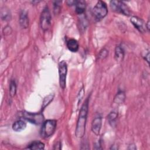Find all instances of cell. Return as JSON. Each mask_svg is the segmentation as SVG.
I'll list each match as a JSON object with an SVG mask.
<instances>
[{"label": "cell", "mask_w": 150, "mask_h": 150, "mask_svg": "<svg viewBox=\"0 0 150 150\" xmlns=\"http://www.w3.org/2000/svg\"><path fill=\"white\" fill-rule=\"evenodd\" d=\"M67 47L69 50L72 52H76L79 50V43L77 41L74 39L69 40L67 42Z\"/></svg>", "instance_id": "4fadbf2b"}, {"label": "cell", "mask_w": 150, "mask_h": 150, "mask_svg": "<svg viewBox=\"0 0 150 150\" xmlns=\"http://www.w3.org/2000/svg\"><path fill=\"white\" fill-rule=\"evenodd\" d=\"M131 22L134 26V27L141 33L145 32V26L143 21L137 16H132L130 19Z\"/></svg>", "instance_id": "ba28073f"}, {"label": "cell", "mask_w": 150, "mask_h": 150, "mask_svg": "<svg viewBox=\"0 0 150 150\" xmlns=\"http://www.w3.org/2000/svg\"><path fill=\"white\" fill-rule=\"evenodd\" d=\"M75 6H76V12L77 14H83L86 9V2L83 0L80 1H76L75 3Z\"/></svg>", "instance_id": "8fae6325"}, {"label": "cell", "mask_w": 150, "mask_h": 150, "mask_svg": "<svg viewBox=\"0 0 150 150\" xmlns=\"http://www.w3.org/2000/svg\"><path fill=\"white\" fill-rule=\"evenodd\" d=\"M93 12L96 21H99L103 19L108 13L106 4L102 1H98L93 8Z\"/></svg>", "instance_id": "3957f363"}, {"label": "cell", "mask_w": 150, "mask_h": 150, "mask_svg": "<svg viewBox=\"0 0 150 150\" xmlns=\"http://www.w3.org/2000/svg\"><path fill=\"white\" fill-rule=\"evenodd\" d=\"M19 23L22 28L26 29L29 25V19L26 12L25 11H21L19 15Z\"/></svg>", "instance_id": "30bf717a"}, {"label": "cell", "mask_w": 150, "mask_h": 150, "mask_svg": "<svg viewBox=\"0 0 150 150\" xmlns=\"http://www.w3.org/2000/svg\"><path fill=\"white\" fill-rule=\"evenodd\" d=\"M1 18L2 20H5V21H9L11 19V13L8 9H6V8L2 9Z\"/></svg>", "instance_id": "e0dca14e"}, {"label": "cell", "mask_w": 150, "mask_h": 150, "mask_svg": "<svg viewBox=\"0 0 150 150\" xmlns=\"http://www.w3.org/2000/svg\"><path fill=\"white\" fill-rule=\"evenodd\" d=\"M51 23V15L47 6H45L43 9L40 18V24L42 30H47Z\"/></svg>", "instance_id": "5b68a950"}, {"label": "cell", "mask_w": 150, "mask_h": 150, "mask_svg": "<svg viewBox=\"0 0 150 150\" xmlns=\"http://www.w3.org/2000/svg\"><path fill=\"white\" fill-rule=\"evenodd\" d=\"M102 124V118L101 116L95 117L91 122V130L93 132L98 135L100 133Z\"/></svg>", "instance_id": "9c48e42d"}, {"label": "cell", "mask_w": 150, "mask_h": 150, "mask_svg": "<svg viewBox=\"0 0 150 150\" xmlns=\"http://www.w3.org/2000/svg\"><path fill=\"white\" fill-rule=\"evenodd\" d=\"M67 72V63L64 61H62L59 64V84L62 89H64L66 83V75Z\"/></svg>", "instance_id": "52a82bcc"}, {"label": "cell", "mask_w": 150, "mask_h": 150, "mask_svg": "<svg viewBox=\"0 0 150 150\" xmlns=\"http://www.w3.org/2000/svg\"><path fill=\"white\" fill-rule=\"evenodd\" d=\"M149 21H148V22H147V23L146 24V28H147V29H148V30H149Z\"/></svg>", "instance_id": "d4e9b609"}, {"label": "cell", "mask_w": 150, "mask_h": 150, "mask_svg": "<svg viewBox=\"0 0 150 150\" xmlns=\"http://www.w3.org/2000/svg\"><path fill=\"white\" fill-rule=\"evenodd\" d=\"M26 123L23 120H18L15 122L12 125V129L16 132H19L25 129Z\"/></svg>", "instance_id": "7c38bea8"}, {"label": "cell", "mask_w": 150, "mask_h": 150, "mask_svg": "<svg viewBox=\"0 0 150 150\" xmlns=\"http://www.w3.org/2000/svg\"><path fill=\"white\" fill-rule=\"evenodd\" d=\"M145 60L147 62V63L149 64V51L147 52L146 54H145Z\"/></svg>", "instance_id": "cb8c5ba5"}, {"label": "cell", "mask_w": 150, "mask_h": 150, "mask_svg": "<svg viewBox=\"0 0 150 150\" xmlns=\"http://www.w3.org/2000/svg\"><path fill=\"white\" fill-rule=\"evenodd\" d=\"M57 125V121L54 120H47L42 123L40 130V135L43 138H46L53 135Z\"/></svg>", "instance_id": "7a4b0ae2"}, {"label": "cell", "mask_w": 150, "mask_h": 150, "mask_svg": "<svg viewBox=\"0 0 150 150\" xmlns=\"http://www.w3.org/2000/svg\"><path fill=\"white\" fill-rule=\"evenodd\" d=\"M16 92V85L15 81L13 80H12L10 83V86H9V94L11 97H13Z\"/></svg>", "instance_id": "ac0fdd59"}, {"label": "cell", "mask_w": 150, "mask_h": 150, "mask_svg": "<svg viewBox=\"0 0 150 150\" xmlns=\"http://www.w3.org/2000/svg\"><path fill=\"white\" fill-rule=\"evenodd\" d=\"M22 118L34 124H40L43 122L44 117L42 113H32L27 111L22 112Z\"/></svg>", "instance_id": "277c9868"}, {"label": "cell", "mask_w": 150, "mask_h": 150, "mask_svg": "<svg viewBox=\"0 0 150 150\" xmlns=\"http://www.w3.org/2000/svg\"><path fill=\"white\" fill-rule=\"evenodd\" d=\"M45 148V144L40 141H34L31 143L26 149H43Z\"/></svg>", "instance_id": "9a60e30c"}, {"label": "cell", "mask_w": 150, "mask_h": 150, "mask_svg": "<svg viewBox=\"0 0 150 150\" xmlns=\"http://www.w3.org/2000/svg\"><path fill=\"white\" fill-rule=\"evenodd\" d=\"M3 32L4 35H9L12 32V29L9 26H6L4 28V30H3Z\"/></svg>", "instance_id": "603a6c76"}, {"label": "cell", "mask_w": 150, "mask_h": 150, "mask_svg": "<svg viewBox=\"0 0 150 150\" xmlns=\"http://www.w3.org/2000/svg\"><path fill=\"white\" fill-rule=\"evenodd\" d=\"M125 96L123 91H119L114 98V102L117 104H122L124 101Z\"/></svg>", "instance_id": "2e32d148"}, {"label": "cell", "mask_w": 150, "mask_h": 150, "mask_svg": "<svg viewBox=\"0 0 150 150\" xmlns=\"http://www.w3.org/2000/svg\"><path fill=\"white\" fill-rule=\"evenodd\" d=\"M117 116H118V114L115 112H111L109 114V115H108V120L109 123L112 126H113L115 122V121H116V119L117 118Z\"/></svg>", "instance_id": "d6986e66"}, {"label": "cell", "mask_w": 150, "mask_h": 150, "mask_svg": "<svg viewBox=\"0 0 150 150\" xmlns=\"http://www.w3.org/2000/svg\"><path fill=\"white\" fill-rule=\"evenodd\" d=\"M88 101L89 98L88 97L82 105L80 110L75 132L76 135L78 138H82L85 134L86 124L88 111Z\"/></svg>", "instance_id": "6da1fadb"}, {"label": "cell", "mask_w": 150, "mask_h": 150, "mask_svg": "<svg viewBox=\"0 0 150 150\" xmlns=\"http://www.w3.org/2000/svg\"><path fill=\"white\" fill-rule=\"evenodd\" d=\"M108 52L107 50H106L105 49H103V50H101L98 54V58L99 59H104L107 57V56L108 55Z\"/></svg>", "instance_id": "7402d4cb"}, {"label": "cell", "mask_w": 150, "mask_h": 150, "mask_svg": "<svg viewBox=\"0 0 150 150\" xmlns=\"http://www.w3.org/2000/svg\"><path fill=\"white\" fill-rule=\"evenodd\" d=\"M53 97H54L53 95L50 94L45 98L43 102V105H42V109H44L46 107V105H47L51 102V101H52Z\"/></svg>", "instance_id": "ffe728a7"}, {"label": "cell", "mask_w": 150, "mask_h": 150, "mask_svg": "<svg viewBox=\"0 0 150 150\" xmlns=\"http://www.w3.org/2000/svg\"><path fill=\"white\" fill-rule=\"evenodd\" d=\"M110 6L115 12L121 13L127 16L130 15V11L127 5L122 1H110Z\"/></svg>", "instance_id": "8992f818"}, {"label": "cell", "mask_w": 150, "mask_h": 150, "mask_svg": "<svg viewBox=\"0 0 150 150\" xmlns=\"http://www.w3.org/2000/svg\"><path fill=\"white\" fill-rule=\"evenodd\" d=\"M124 57V51L123 49L120 46H117L115 50V54H114L115 59L118 62H121L123 60Z\"/></svg>", "instance_id": "5bb4252c"}, {"label": "cell", "mask_w": 150, "mask_h": 150, "mask_svg": "<svg viewBox=\"0 0 150 150\" xmlns=\"http://www.w3.org/2000/svg\"><path fill=\"white\" fill-rule=\"evenodd\" d=\"M62 1H54L53 2V11L55 14H57L60 10V5H61Z\"/></svg>", "instance_id": "44dd1931"}]
</instances>
